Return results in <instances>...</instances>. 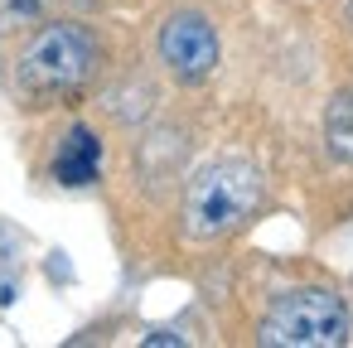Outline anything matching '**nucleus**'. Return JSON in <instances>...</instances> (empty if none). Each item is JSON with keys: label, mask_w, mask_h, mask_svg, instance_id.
Instances as JSON below:
<instances>
[{"label": "nucleus", "mask_w": 353, "mask_h": 348, "mask_svg": "<svg viewBox=\"0 0 353 348\" xmlns=\"http://www.w3.org/2000/svg\"><path fill=\"white\" fill-rule=\"evenodd\" d=\"M102 63V44L88 25L73 20H49L44 30L30 34V44L15 59V88L30 102H54V97H73L92 83Z\"/></svg>", "instance_id": "nucleus-1"}, {"label": "nucleus", "mask_w": 353, "mask_h": 348, "mask_svg": "<svg viewBox=\"0 0 353 348\" xmlns=\"http://www.w3.org/2000/svg\"><path fill=\"white\" fill-rule=\"evenodd\" d=\"M261 208V170L247 160H213L189 179L184 194V237L213 242L237 232Z\"/></svg>", "instance_id": "nucleus-2"}, {"label": "nucleus", "mask_w": 353, "mask_h": 348, "mask_svg": "<svg viewBox=\"0 0 353 348\" xmlns=\"http://www.w3.org/2000/svg\"><path fill=\"white\" fill-rule=\"evenodd\" d=\"M256 338L266 348H339L348 343V305L324 285H300L271 300Z\"/></svg>", "instance_id": "nucleus-3"}, {"label": "nucleus", "mask_w": 353, "mask_h": 348, "mask_svg": "<svg viewBox=\"0 0 353 348\" xmlns=\"http://www.w3.org/2000/svg\"><path fill=\"white\" fill-rule=\"evenodd\" d=\"M160 63L179 78V83H189V88H199V83H208L213 78V68H218V30L208 25V15H199V10H174L165 25H160Z\"/></svg>", "instance_id": "nucleus-4"}, {"label": "nucleus", "mask_w": 353, "mask_h": 348, "mask_svg": "<svg viewBox=\"0 0 353 348\" xmlns=\"http://www.w3.org/2000/svg\"><path fill=\"white\" fill-rule=\"evenodd\" d=\"M97 170H102V141H97V131L92 126H73L59 141V150H54V179L68 184V189H78V184H92Z\"/></svg>", "instance_id": "nucleus-5"}, {"label": "nucleus", "mask_w": 353, "mask_h": 348, "mask_svg": "<svg viewBox=\"0 0 353 348\" xmlns=\"http://www.w3.org/2000/svg\"><path fill=\"white\" fill-rule=\"evenodd\" d=\"M324 145L339 165H353V88L334 92V102L324 112Z\"/></svg>", "instance_id": "nucleus-6"}, {"label": "nucleus", "mask_w": 353, "mask_h": 348, "mask_svg": "<svg viewBox=\"0 0 353 348\" xmlns=\"http://www.w3.org/2000/svg\"><path fill=\"white\" fill-rule=\"evenodd\" d=\"M54 0H0V25H34Z\"/></svg>", "instance_id": "nucleus-7"}, {"label": "nucleus", "mask_w": 353, "mask_h": 348, "mask_svg": "<svg viewBox=\"0 0 353 348\" xmlns=\"http://www.w3.org/2000/svg\"><path fill=\"white\" fill-rule=\"evenodd\" d=\"M348 15H353V6H348Z\"/></svg>", "instance_id": "nucleus-8"}]
</instances>
